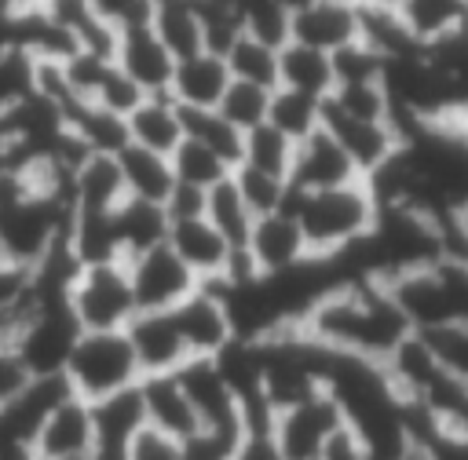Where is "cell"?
<instances>
[{
    "label": "cell",
    "mask_w": 468,
    "mask_h": 460,
    "mask_svg": "<svg viewBox=\"0 0 468 460\" xmlns=\"http://www.w3.org/2000/svg\"><path fill=\"white\" fill-rule=\"evenodd\" d=\"M296 332L329 354L384 365L413 332L388 288L373 277L333 285L296 325Z\"/></svg>",
    "instance_id": "obj_1"
},
{
    "label": "cell",
    "mask_w": 468,
    "mask_h": 460,
    "mask_svg": "<svg viewBox=\"0 0 468 460\" xmlns=\"http://www.w3.org/2000/svg\"><path fill=\"white\" fill-rule=\"evenodd\" d=\"M289 212L303 234L311 259H336L347 248L362 245L377 223V193L366 179H355L336 190H314V193H292Z\"/></svg>",
    "instance_id": "obj_2"
},
{
    "label": "cell",
    "mask_w": 468,
    "mask_h": 460,
    "mask_svg": "<svg viewBox=\"0 0 468 460\" xmlns=\"http://www.w3.org/2000/svg\"><path fill=\"white\" fill-rule=\"evenodd\" d=\"M413 332L468 325V267L464 259L439 256L424 267L399 270L380 281Z\"/></svg>",
    "instance_id": "obj_3"
},
{
    "label": "cell",
    "mask_w": 468,
    "mask_h": 460,
    "mask_svg": "<svg viewBox=\"0 0 468 460\" xmlns=\"http://www.w3.org/2000/svg\"><path fill=\"white\" fill-rule=\"evenodd\" d=\"M69 391L77 398H84L88 405L117 394V391H128L143 380L139 372V361H135V350H132V340L124 329H113V332H80L73 340V350L66 358V369H62Z\"/></svg>",
    "instance_id": "obj_4"
},
{
    "label": "cell",
    "mask_w": 468,
    "mask_h": 460,
    "mask_svg": "<svg viewBox=\"0 0 468 460\" xmlns=\"http://www.w3.org/2000/svg\"><path fill=\"white\" fill-rule=\"evenodd\" d=\"M66 310H69V318L77 321L80 332L128 329V321L139 310H135V296H132L124 259L77 267L69 285H66Z\"/></svg>",
    "instance_id": "obj_5"
},
{
    "label": "cell",
    "mask_w": 468,
    "mask_h": 460,
    "mask_svg": "<svg viewBox=\"0 0 468 460\" xmlns=\"http://www.w3.org/2000/svg\"><path fill=\"white\" fill-rule=\"evenodd\" d=\"M344 427V413L329 391H318L267 420V434L282 460H322L329 438Z\"/></svg>",
    "instance_id": "obj_6"
},
{
    "label": "cell",
    "mask_w": 468,
    "mask_h": 460,
    "mask_svg": "<svg viewBox=\"0 0 468 460\" xmlns=\"http://www.w3.org/2000/svg\"><path fill=\"white\" fill-rule=\"evenodd\" d=\"M124 267H128V281H132L139 314H168L201 288V281L183 267V259L168 245L132 256V259H124Z\"/></svg>",
    "instance_id": "obj_7"
},
{
    "label": "cell",
    "mask_w": 468,
    "mask_h": 460,
    "mask_svg": "<svg viewBox=\"0 0 468 460\" xmlns=\"http://www.w3.org/2000/svg\"><path fill=\"white\" fill-rule=\"evenodd\" d=\"M322 128L340 142L362 179L380 175L402 153V128L395 120H358L322 102Z\"/></svg>",
    "instance_id": "obj_8"
},
{
    "label": "cell",
    "mask_w": 468,
    "mask_h": 460,
    "mask_svg": "<svg viewBox=\"0 0 468 460\" xmlns=\"http://www.w3.org/2000/svg\"><path fill=\"white\" fill-rule=\"evenodd\" d=\"M362 40L358 0H292V44L336 55Z\"/></svg>",
    "instance_id": "obj_9"
},
{
    "label": "cell",
    "mask_w": 468,
    "mask_h": 460,
    "mask_svg": "<svg viewBox=\"0 0 468 460\" xmlns=\"http://www.w3.org/2000/svg\"><path fill=\"white\" fill-rule=\"evenodd\" d=\"M176 329L194 358H219L238 336H234V321H230V307L219 285H201L190 299H183L176 310Z\"/></svg>",
    "instance_id": "obj_10"
},
{
    "label": "cell",
    "mask_w": 468,
    "mask_h": 460,
    "mask_svg": "<svg viewBox=\"0 0 468 460\" xmlns=\"http://www.w3.org/2000/svg\"><path fill=\"white\" fill-rule=\"evenodd\" d=\"M176 376H179L201 427H208V431H249L245 409H241V402H238L234 387L227 383L216 358H194Z\"/></svg>",
    "instance_id": "obj_11"
},
{
    "label": "cell",
    "mask_w": 468,
    "mask_h": 460,
    "mask_svg": "<svg viewBox=\"0 0 468 460\" xmlns=\"http://www.w3.org/2000/svg\"><path fill=\"white\" fill-rule=\"evenodd\" d=\"M95 453V420H91V405L77 394L62 398L48 420L40 423L29 456L33 460H84Z\"/></svg>",
    "instance_id": "obj_12"
},
{
    "label": "cell",
    "mask_w": 468,
    "mask_h": 460,
    "mask_svg": "<svg viewBox=\"0 0 468 460\" xmlns=\"http://www.w3.org/2000/svg\"><path fill=\"white\" fill-rule=\"evenodd\" d=\"M307 245H303V234L292 219L289 208L282 212H271V215H260L252 223V234H249V245H245V263L252 270V277H271V274H285L300 263H307Z\"/></svg>",
    "instance_id": "obj_13"
},
{
    "label": "cell",
    "mask_w": 468,
    "mask_h": 460,
    "mask_svg": "<svg viewBox=\"0 0 468 460\" xmlns=\"http://www.w3.org/2000/svg\"><path fill=\"white\" fill-rule=\"evenodd\" d=\"M362 179L355 172V164L347 161V153L340 150V142L318 128L314 135H307L303 142H296L292 153V172H289V190L292 193H314V190H336Z\"/></svg>",
    "instance_id": "obj_14"
},
{
    "label": "cell",
    "mask_w": 468,
    "mask_h": 460,
    "mask_svg": "<svg viewBox=\"0 0 468 460\" xmlns=\"http://www.w3.org/2000/svg\"><path fill=\"white\" fill-rule=\"evenodd\" d=\"M66 201H69V215H113L128 201L117 157L88 153L69 172Z\"/></svg>",
    "instance_id": "obj_15"
},
{
    "label": "cell",
    "mask_w": 468,
    "mask_h": 460,
    "mask_svg": "<svg viewBox=\"0 0 468 460\" xmlns=\"http://www.w3.org/2000/svg\"><path fill=\"white\" fill-rule=\"evenodd\" d=\"M113 66L143 95H168V84H172V73H176V58L165 51V44L154 37L150 26H135V29L117 33Z\"/></svg>",
    "instance_id": "obj_16"
},
{
    "label": "cell",
    "mask_w": 468,
    "mask_h": 460,
    "mask_svg": "<svg viewBox=\"0 0 468 460\" xmlns=\"http://www.w3.org/2000/svg\"><path fill=\"white\" fill-rule=\"evenodd\" d=\"M128 340L139 361L143 376H165V372H179L190 361V350L176 329L172 310L168 314H135L128 321Z\"/></svg>",
    "instance_id": "obj_17"
},
{
    "label": "cell",
    "mask_w": 468,
    "mask_h": 460,
    "mask_svg": "<svg viewBox=\"0 0 468 460\" xmlns=\"http://www.w3.org/2000/svg\"><path fill=\"white\" fill-rule=\"evenodd\" d=\"M139 402H143V416H146V427L176 438V442H186L190 434L201 431V420L179 383L176 372H165V376H143L139 380Z\"/></svg>",
    "instance_id": "obj_18"
},
{
    "label": "cell",
    "mask_w": 468,
    "mask_h": 460,
    "mask_svg": "<svg viewBox=\"0 0 468 460\" xmlns=\"http://www.w3.org/2000/svg\"><path fill=\"white\" fill-rule=\"evenodd\" d=\"M395 15L417 51H435L468 29V4L453 0H402Z\"/></svg>",
    "instance_id": "obj_19"
},
{
    "label": "cell",
    "mask_w": 468,
    "mask_h": 460,
    "mask_svg": "<svg viewBox=\"0 0 468 460\" xmlns=\"http://www.w3.org/2000/svg\"><path fill=\"white\" fill-rule=\"evenodd\" d=\"M230 84V69L219 55L197 51L183 62H176L172 84H168V99L179 110H216L223 91Z\"/></svg>",
    "instance_id": "obj_20"
},
{
    "label": "cell",
    "mask_w": 468,
    "mask_h": 460,
    "mask_svg": "<svg viewBox=\"0 0 468 460\" xmlns=\"http://www.w3.org/2000/svg\"><path fill=\"white\" fill-rule=\"evenodd\" d=\"M124 128H128V146H139V150H150L161 157H172V150L186 139L183 135V110L168 95H146L124 117Z\"/></svg>",
    "instance_id": "obj_21"
},
{
    "label": "cell",
    "mask_w": 468,
    "mask_h": 460,
    "mask_svg": "<svg viewBox=\"0 0 468 460\" xmlns=\"http://www.w3.org/2000/svg\"><path fill=\"white\" fill-rule=\"evenodd\" d=\"M278 88L285 91H300L311 99H329V91L336 88V73H333V55L303 47V44H285L278 51Z\"/></svg>",
    "instance_id": "obj_22"
},
{
    "label": "cell",
    "mask_w": 468,
    "mask_h": 460,
    "mask_svg": "<svg viewBox=\"0 0 468 460\" xmlns=\"http://www.w3.org/2000/svg\"><path fill=\"white\" fill-rule=\"evenodd\" d=\"M117 164H121L124 193H128L132 201L165 208L168 193L176 190V175H172L168 157L150 153V150H139V146H124V150L117 153Z\"/></svg>",
    "instance_id": "obj_23"
},
{
    "label": "cell",
    "mask_w": 468,
    "mask_h": 460,
    "mask_svg": "<svg viewBox=\"0 0 468 460\" xmlns=\"http://www.w3.org/2000/svg\"><path fill=\"white\" fill-rule=\"evenodd\" d=\"M91 420H95V449L124 453L128 442L146 427L143 402H139V383L95 402L91 405Z\"/></svg>",
    "instance_id": "obj_24"
},
{
    "label": "cell",
    "mask_w": 468,
    "mask_h": 460,
    "mask_svg": "<svg viewBox=\"0 0 468 460\" xmlns=\"http://www.w3.org/2000/svg\"><path fill=\"white\" fill-rule=\"evenodd\" d=\"M150 29H154V37L165 44V51L176 62L205 51L201 18H197V4L194 0H154Z\"/></svg>",
    "instance_id": "obj_25"
},
{
    "label": "cell",
    "mask_w": 468,
    "mask_h": 460,
    "mask_svg": "<svg viewBox=\"0 0 468 460\" xmlns=\"http://www.w3.org/2000/svg\"><path fill=\"white\" fill-rule=\"evenodd\" d=\"M113 230H117V245H121V259L143 256L157 245H165L168 237V215L157 204H143V201H124L113 212Z\"/></svg>",
    "instance_id": "obj_26"
},
{
    "label": "cell",
    "mask_w": 468,
    "mask_h": 460,
    "mask_svg": "<svg viewBox=\"0 0 468 460\" xmlns=\"http://www.w3.org/2000/svg\"><path fill=\"white\" fill-rule=\"evenodd\" d=\"M205 219L223 234V241H227L238 256H245V245H249V234H252L256 215H252L249 204L241 201V193H238V186H234L230 175H227L223 183H216V186L205 193Z\"/></svg>",
    "instance_id": "obj_27"
},
{
    "label": "cell",
    "mask_w": 468,
    "mask_h": 460,
    "mask_svg": "<svg viewBox=\"0 0 468 460\" xmlns=\"http://www.w3.org/2000/svg\"><path fill=\"white\" fill-rule=\"evenodd\" d=\"M183 135L201 142L205 150H212L230 172L241 164V146H245V135L227 124L216 110H183Z\"/></svg>",
    "instance_id": "obj_28"
},
{
    "label": "cell",
    "mask_w": 468,
    "mask_h": 460,
    "mask_svg": "<svg viewBox=\"0 0 468 460\" xmlns=\"http://www.w3.org/2000/svg\"><path fill=\"white\" fill-rule=\"evenodd\" d=\"M267 124H271L274 131H282L289 142H303L307 135H314V131L322 128V99L274 88Z\"/></svg>",
    "instance_id": "obj_29"
},
{
    "label": "cell",
    "mask_w": 468,
    "mask_h": 460,
    "mask_svg": "<svg viewBox=\"0 0 468 460\" xmlns=\"http://www.w3.org/2000/svg\"><path fill=\"white\" fill-rule=\"evenodd\" d=\"M201 18V40L208 55L227 58V51L245 37L241 0H194Z\"/></svg>",
    "instance_id": "obj_30"
},
{
    "label": "cell",
    "mask_w": 468,
    "mask_h": 460,
    "mask_svg": "<svg viewBox=\"0 0 468 460\" xmlns=\"http://www.w3.org/2000/svg\"><path fill=\"white\" fill-rule=\"evenodd\" d=\"M241 18H245V37L282 51L292 40V0H249L241 4Z\"/></svg>",
    "instance_id": "obj_31"
},
{
    "label": "cell",
    "mask_w": 468,
    "mask_h": 460,
    "mask_svg": "<svg viewBox=\"0 0 468 460\" xmlns=\"http://www.w3.org/2000/svg\"><path fill=\"white\" fill-rule=\"evenodd\" d=\"M292 153H296V142H289L271 124H260V128L245 131V146H241V164L245 168H256L263 175H274V179H285L289 183Z\"/></svg>",
    "instance_id": "obj_32"
},
{
    "label": "cell",
    "mask_w": 468,
    "mask_h": 460,
    "mask_svg": "<svg viewBox=\"0 0 468 460\" xmlns=\"http://www.w3.org/2000/svg\"><path fill=\"white\" fill-rule=\"evenodd\" d=\"M271 95H274L271 88L245 84V80H230V84H227V91H223V99H219V106H216V113L245 135V131H252V128L267 124Z\"/></svg>",
    "instance_id": "obj_33"
},
{
    "label": "cell",
    "mask_w": 468,
    "mask_h": 460,
    "mask_svg": "<svg viewBox=\"0 0 468 460\" xmlns=\"http://www.w3.org/2000/svg\"><path fill=\"white\" fill-rule=\"evenodd\" d=\"M168 164H172L176 183L194 186V190H205V193H208L216 183H223V179L230 175V168H227L212 150H205V146L194 142V139H183V142L172 150Z\"/></svg>",
    "instance_id": "obj_34"
},
{
    "label": "cell",
    "mask_w": 468,
    "mask_h": 460,
    "mask_svg": "<svg viewBox=\"0 0 468 460\" xmlns=\"http://www.w3.org/2000/svg\"><path fill=\"white\" fill-rule=\"evenodd\" d=\"M37 99V58L22 47L0 58V120Z\"/></svg>",
    "instance_id": "obj_35"
},
{
    "label": "cell",
    "mask_w": 468,
    "mask_h": 460,
    "mask_svg": "<svg viewBox=\"0 0 468 460\" xmlns=\"http://www.w3.org/2000/svg\"><path fill=\"white\" fill-rule=\"evenodd\" d=\"M230 179H234V186H238L241 201L249 204V212H252L256 219H260V215H271V212L289 208L292 190H289V183H285V179L263 175V172L245 168V164H238V168L230 172Z\"/></svg>",
    "instance_id": "obj_36"
},
{
    "label": "cell",
    "mask_w": 468,
    "mask_h": 460,
    "mask_svg": "<svg viewBox=\"0 0 468 460\" xmlns=\"http://www.w3.org/2000/svg\"><path fill=\"white\" fill-rule=\"evenodd\" d=\"M227 69H230V80H245V84H260V88H278V51L241 37L230 51H227Z\"/></svg>",
    "instance_id": "obj_37"
},
{
    "label": "cell",
    "mask_w": 468,
    "mask_h": 460,
    "mask_svg": "<svg viewBox=\"0 0 468 460\" xmlns=\"http://www.w3.org/2000/svg\"><path fill=\"white\" fill-rule=\"evenodd\" d=\"M325 102L358 120H395V106L384 84H336Z\"/></svg>",
    "instance_id": "obj_38"
},
{
    "label": "cell",
    "mask_w": 468,
    "mask_h": 460,
    "mask_svg": "<svg viewBox=\"0 0 468 460\" xmlns=\"http://www.w3.org/2000/svg\"><path fill=\"white\" fill-rule=\"evenodd\" d=\"M333 73H336V84H384L388 58L373 51L366 40H358L333 55Z\"/></svg>",
    "instance_id": "obj_39"
},
{
    "label": "cell",
    "mask_w": 468,
    "mask_h": 460,
    "mask_svg": "<svg viewBox=\"0 0 468 460\" xmlns=\"http://www.w3.org/2000/svg\"><path fill=\"white\" fill-rule=\"evenodd\" d=\"M143 99H146V95L110 62L106 73H102V80H99V88H95V95H91V106H99V110H106V113H117V117H128Z\"/></svg>",
    "instance_id": "obj_40"
},
{
    "label": "cell",
    "mask_w": 468,
    "mask_h": 460,
    "mask_svg": "<svg viewBox=\"0 0 468 460\" xmlns=\"http://www.w3.org/2000/svg\"><path fill=\"white\" fill-rule=\"evenodd\" d=\"M249 431H208L201 427L197 434H190L183 445V460H234L241 442Z\"/></svg>",
    "instance_id": "obj_41"
},
{
    "label": "cell",
    "mask_w": 468,
    "mask_h": 460,
    "mask_svg": "<svg viewBox=\"0 0 468 460\" xmlns=\"http://www.w3.org/2000/svg\"><path fill=\"white\" fill-rule=\"evenodd\" d=\"M29 292H33V270L0 259V329L22 310Z\"/></svg>",
    "instance_id": "obj_42"
},
{
    "label": "cell",
    "mask_w": 468,
    "mask_h": 460,
    "mask_svg": "<svg viewBox=\"0 0 468 460\" xmlns=\"http://www.w3.org/2000/svg\"><path fill=\"white\" fill-rule=\"evenodd\" d=\"M124 456H128V460H183V445H179L176 438L154 431V427H143V431L128 442Z\"/></svg>",
    "instance_id": "obj_43"
},
{
    "label": "cell",
    "mask_w": 468,
    "mask_h": 460,
    "mask_svg": "<svg viewBox=\"0 0 468 460\" xmlns=\"http://www.w3.org/2000/svg\"><path fill=\"white\" fill-rule=\"evenodd\" d=\"M165 215H168V223L201 219V215H205V190H194V186L176 183V190H172L168 201H165Z\"/></svg>",
    "instance_id": "obj_44"
},
{
    "label": "cell",
    "mask_w": 468,
    "mask_h": 460,
    "mask_svg": "<svg viewBox=\"0 0 468 460\" xmlns=\"http://www.w3.org/2000/svg\"><path fill=\"white\" fill-rule=\"evenodd\" d=\"M322 460H377L369 449H366V442L344 423L333 438H329V445H325V453H322Z\"/></svg>",
    "instance_id": "obj_45"
},
{
    "label": "cell",
    "mask_w": 468,
    "mask_h": 460,
    "mask_svg": "<svg viewBox=\"0 0 468 460\" xmlns=\"http://www.w3.org/2000/svg\"><path fill=\"white\" fill-rule=\"evenodd\" d=\"M26 383H29V372H26L22 361L0 343V405H7Z\"/></svg>",
    "instance_id": "obj_46"
},
{
    "label": "cell",
    "mask_w": 468,
    "mask_h": 460,
    "mask_svg": "<svg viewBox=\"0 0 468 460\" xmlns=\"http://www.w3.org/2000/svg\"><path fill=\"white\" fill-rule=\"evenodd\" d=\"M234 460H282V456H278V449H274L267 431H249Z\"/></svg>",
    "instance_id": "obj_47"
},
{
    "label": "cell",
    "mask_w": 468,
    "mask_h": 460,
    "mask_svg": "<svg viewBox=\"0 0 468 460\" xmlns=\"http://www.w3.org/2000/svg\"><path fill=\"white\" fill-rule=\"evenodd\" d=\"M395 460H439V456H435V449L428 442H410Z\"/></svg>",
    "instance_id": "obj_48"
},
{
    "label": "cell",
    "mask_w": 468,
    "mask_h": 460,
    "mask_svg": "<svg viewBox=\"0 0 468 460\" xmlns=\"http://www.w3.org/2000/svg\"><path fill=\"white\" fill-rule=\"evenodd\" d=\"M442 128H453V131H457V135L468 142V113H464V117H457L453 124H442Z\"/></svg>",
    "instance_id": "obj_49"
},
{
    "label": "cell",
    "mask_w": 468,
    "mask_h": 460,
    "mask_svg": "<svg viewBox=\"0 0 468 460\" xmlns=\"http://www.w3.org/2000/svg\"><path fill=\"white\" fill-rule=\"evenodd\" d=\"M464 267H468V252H464Z\"/></svg>",
    "instance_id": "obj_50"
}]
</instances>
